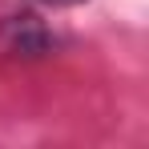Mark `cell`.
I'll list each match as a JSON object with an SVG mask.
<instances>
[{
    "instance_id": "6da1fadb",
    "label": "cell",
    "mask_w": 149,
    "mask_h": 149,
    "mask_svg": "<svg viewBox=\"0 0 149 149\" xmlns=\"http://www.w3.org/2000/svg\"><path fill=\"white\" fill-rule=\"evenodd\" d=\"M45 4H56L61 8V4H81V0H45Z\"/></svg>"
}]
</instances>
